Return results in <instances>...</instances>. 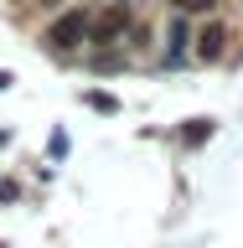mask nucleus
Returning <instances> with one entry per match:
<instances>
[{"label": "nucleus", "instance_id": "obj_1", "mask_svg": "<svg viewBox=\"0 0 243 248\" xmlns=\"http://www.w3.org/2000/svg\"><path fill=\"white\" fill-rule=\"evenodd\" d=\"M88 21H93V16L83 11V5H73V11H62L57 21L47 26V36H42V42L52 46V52H62V57H67V52H78V46L88 42Z\"/></svg>", "mask_w": 243, "mask_h": 248}, {"label": "nucleus", "instance_id": "obj_2", "mask_svg": "<svg viewBox=\"0 0 243 248\" xmlns=\"http://www.w3.org/2000/svg\"><path fill=\"white\" fill-rule=\"evenodd\" d=\"M130 26H135V11H130L124 0H114V5H104V11L88 21V46H114Z\"/></svg>", "mask_w": 243, "mask_h": 248}, {"label": "nucleus", "instance_id": "obj_3", "mask_svg": "<svg viewBox=\"0 0 243 248\" xmlns=\"http://www.w3.org/2000/svg\"><path fill=\"white\" fill-rule=\"evenodd\" d=\"M192 52H197V62H217L228 52V26H223V21H207V26L197 31V46H192Z\"/></svg>", "mask_w": 243, "mask_h": 248}, {"label": "nucleus", "instance_id": "obj_4", "mask_svg": "<svg viewBox=\"0 0 243 248\" xmlns=\"http://www.w3.org/2000/svg\"><path fill=\"white\" fill-rule=\"evenodd\" d=\"M186 57V21H171V62Z\"/></svg>", "mask_w": 243, "mask_h": 248}, {"label": "nucleus", "instance_id": "obj_5", "mask_svg": "<svg viewBox=\"0 0 243 248\" xmlns=\"http://www.w3.org/2000/svg\"><path fill=\"white\" fill-rule=\"evenodd\" d=\"M202 135H212V119H192V129H186V145H197Z\"/></svg>", "mask_w": 243, "mask_h": 248}, {"label": "nucleus", "instance_id": "obj_6", "mask_svg": "<svg viewBox=\"0 0 243 248\" xmlns=\"http://www.w3.org/2000/svg\"><path fill=\"white\" fill-rule=\"evenodd\" d=\"M217 0H176V11H212Z\"/></svg>", "mask_w": 243, "mask_h": 248}, {"label": "nucleus", "instance_id": "obj_7", "mask_svg": "<svg viewBox=\"0 0 243 248\" xmlns=\"http://www.w3.org/2000/svg\"><path fill=\"white\" fill-rule=\"evenodd\" d=\"M88 104H93V108H104V114H114V98H109V93H88Z\"/></svg>", "mask_w": 243, "mask_h": 248}, {"label": "nucleus", "instance_id": "obj_8", "mask_svg": "<svg viewBox=\"0 0 243 248\" xmlns=\"http://www.w3.org/2000/svg\"><path fill=\"white\" fill-rule=\"evenodd\" d=\"M36 5H62V0H36Z\"/></svg>", "mask_w": 243, "mask_h": 248}]
</instances>
